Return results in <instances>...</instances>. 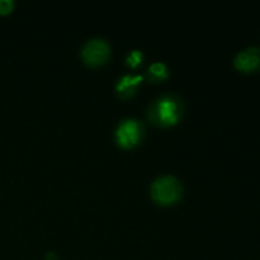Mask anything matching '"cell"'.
Here are the masks:
<instances>
[{
	"mask_svg": "<svg viewBox=\"0 0 260 260\" xmlns=\"http://www.w3.org/2000/svg\"><path fill=\"white\" fill-rule=\"evenodd\" d=\"M46 260H58V258L53 251H48V253L46 254Z\"/></svg>",
	"mask_w": 260,
	"mask_h": 260,
	"instance_id": "cell-10",
	"label": "cell"
},
{
	"mask_svg": "<svg viewBox=\"0 0 260 260\" xmlns=\"http://www.w3.org/2000/svg\"><path fill=\"white\" fill-rule=\"evenodd\" d=\"M151 196L156 202L162 205L173 203L182 196V184L173 175H162L152 183Z\"/></svg>",
	"mask_w": 260,
	"mask_h": 260,
	"instance_id": "cell-2",
	"label": "cell"
},
{
	"mask_svg": "<svg viewBox=\"0 0 260 260\" xmlns=\"http://www.w3.org/2000/svg\"><path fill=\"white\" fill-rule=\"evenodd\" d=\"M235 66L239 70L254 71L260 68V48L249 47L240 51L235 57Z\"/></svg>",
	"mask_w": 260,
	"mask_h": 260,
	"instance_id": "cell-5",
	"label": "cell"
},
{
	"mask_svg": "<svg viewBox=\"0 0 260 260\" xmlns=\"http://www.w3.org/2000/svg\"><path fill=\"white\" fill-rule=\"evenodd\" d=\"M141 76H123L121 80H118V84H117V90H118L119 94H129L132 93V90L135 89V86L141 81Z\"/></svg>",
	"mask_w": 260,
	"mask_h": 260,
	"instance_id": "cell-6",
	"label": "cell"
},
{
	"mask_svg": "<svg viewBox=\"0 0 260 260\" xmlns=\"http://www.w3.org/2000/svg\"><path fill=\"white\" fill-rule=\"evenodd\" d=\"M149 73L151 74V76L154 79H161L164 78V76H167L168 70H167V66H165L162 62H154L149 68Z\"/></svg>",
	"mask_w": 260,
	"mask_h": 260,
	"instance_id": "cell-7",
	"label": "cell"
},
{
	"mask_svg": "<svg viewBox=\"0 0 260 260\" xmlns=\"http://www.w3.org/2000/svg\"><path fill=\"white\" fill-rule=\"evenodd\" d=\"M12 0H0V14H7L13 9Z\"/></svg>",
	"mask_w": 260,
	"mask_h": 260,
	"instance_id": "cell-9",
	"label": "cell"
},
{
	"mask_svg": "<svg viewBox=\"0 0 260 260\" xmlns=\"http://www.w3.org/2000/svg\"><path fill=\"white\" fill-rule=\"evenodd\" d=\"M141 58H142V53L140 52V51L135 50L132 51V52H129L128 57H127V61H128V63L131 66H136L137 63L141 62Z\"/></svg>",
	"mask_w": 260,
	"mask_h": 260,
	"instance_id": "cell-8",
	"label": "cell"
},
{
	"mask_svg": "<svg viewBox=\"0 0 260 260\" xmlns=\"http://www.w3.org/2000/svg\"><path fill=\"white\" fill-rule=\"evenodd\" d=\"M149 117L162 126L175 123L180 117L179 101L173 95L160 96L150 107Z\"/></svg>",
	"mask_w": 260,
	"mask_h": 260,
	"instance_id": "cell-1",
	"label": "cell"
},
{
	"mask_svg": "<svg viewBox=\"0 0 260 260\" xmlns=\"http://www.w3.org/2000/svg\"><path fill=\"white\" fill-rule=\"evenodd\" d=\"M141 124L134 118H127L119 123L116 131V139L121 146L132 147L141 137Z\"/></svg>",
	"mask_w": 260,
	"mask_h": 260,
	"instance_id": "cell-4",
	"label": "cell"
},
{
	"mask_svg": "<svg viewBox=\"0 0 260 260\" xmlns=\"http://www.w3.org/2000/svg\"><path fill=\"white\" fill-rule=\"evenodd\" d=\"M109 52H111L109 45L102 38L89 40L81 48L83 58L89 65H99V63L104 62L109 56Z\"/></svg>",
	"mask_w": 260,
	"mask_h": 260,
	"instance_id": "cell-3",
	"label": "cell"
}]
</instances>
